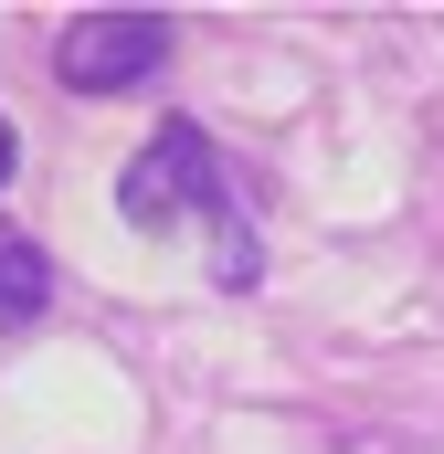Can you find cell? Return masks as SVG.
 <instances>
[{
    "instance_id": "cell-1",
    "label": "cell",
    "mask_w": 444,
    "mask_h": 454,
    "mask_svg": "<svg viewBox=\"0 0 444 454\" xmlns=\"http://www.w3.org/2000/svg\"><path fill=\"white\" fill-rule=\"evenodd\" d=\"M116 212H127L138 232L202 223V232H212V286H233V296H254V286H265V232H254V212H243V191H233L222 148L191 127V116H170V127L116 169Z\"/></svg>"
},
{
    "instance_id": "cell-2",
    "label": "cell",
    "mask_w": 444,
    "mask_h": 454,
    "mask_svg": "<svg viewBox=\"0 0 444 454\" xmlns=\"http://www.w3.org/2000/svg\"><path fill=\"white\" fill-rule=\"evenodd\" d=\"M170 43L180 32L159 11H75L53 32V74H64V96H127V85H148L170 64Z\"/></svg>"
},
{
    "instance_id": "cell-3",
    "label": "cell",
    "mask_w": 444,
    "mask_h": 454,
    "mask_svg": "<svg viewBox=\"0 0 444 454\" xmlns=\"http://www.w3.org/2000/svg\"><path fill=\"white\" fill-rule=\"evenodd\" d=\"M43 307H53V254H43L32 232H0V339L32 328Z\"/></svg>"
},
{
    "instance_id": "cell-4",
    "label": "cell",
    "mask_w": 444,
    "mask_h": 454,
    "mask_svg": "<svg viewBox=\"0 0 444 454\" xmlns=\"http://www.w3.org/2000/svg\"><path fill=\"white\" fill-rule=\"evenodd\" d=\"M11 159H21V127H11V116H0V180H11Z\"/></svg>"
}]
</instances>
